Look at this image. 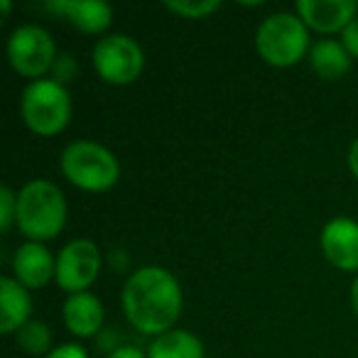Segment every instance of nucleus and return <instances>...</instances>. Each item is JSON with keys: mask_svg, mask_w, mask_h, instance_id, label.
Masks as SVG:
<instances>
[{"mask_svg": "<svg viewBox=\"0 0 358 358\" xmlns=\"http://www.w3.org/2000/svg\"><path fill=\"white\" fill-rule=\"evenodd\" d=\"M123 309L138 331L162 336L172 331L182 314V287L169 270L145 265L125 282Z\"/></svg>", "mask_w": 358, "mask_h": 358, "instance_id": "1", "label": "nucleus"}, {"mask_svg": "<svg viewBox=\"0 0 358 358\" xmlns=\"http://www.w3.org/2000/svg\"><path fill=\"white\" fill-rule=\"evenodd\" d=\"M45 8L86 35H101L113 22V8L103 0H47Z\"/></svg>", "mask_w": 358, "mask_h": 358, "instance_id": "11", "label": "nucleus"}, {"mask_svg": "<svg viewBox=\"0 0 358 358\" xmlns=\"http://www.w3.org/2000/svg\"><path fill=\"white\" fill-rule=\"evenodd\" d=\"M101 273V250L94 241L76 238L66 243L57 255L55 280L64 292H89Z\"/></svg>", "mask_w": 358, "mask_h": 358, "instance_id": "8", "label": "nucleus"}, {"mask_svg": "<svg viewBox=\"0 0 358 358\" xmlns=\"http://www.w3.org/2000/svg\"><path fill=\"white\" fill-rule=\"evenodd\" d=\"M20 113L32 133L42 135V138H52L69 125L71 96L59 81L37 79L22 91Z\"/></svg>", "mask_w": 358, "mask_h": 358, "instance_id": "5", "label": "nucleus"}, {"mask_svg": "<svg viewBox=\"0 0 358 358\" xmlns=\"http://www.w3.org/2000/svg\"><path fill=\"white\" fill-rule=\"evenodd\" d=\"M351 304H353V312L358 314V275H356V280H353V285H351Z\"/></svg>", "mask_w": 358, "mask_h": 358, "instance_id": "25", "label": "nucleus"}, {"mask_svg": "<svg viewBox=\"0 0 358 358\" xmlns=\"http://www.w3.org/2000/svg\"><path fill=\"white\" fill-rule=\"evenodd\" d=\"M294 8L304 25L322 35L343 32L358 17L356 0H299Z\"/></svg>", "mask_w": 358, "mask_h": 358, "instance_id": "9", "label": "nucleus"}, {"mask_svg": "<svg viewBox=\"0 0 358 358\" xmlns=\"http://www.w3.org/2000/svg\"><path fill=\"white\" fill-rule=\"evenodd\" d=\"M45 358H89L84 346L79 343H62V346H55Z\"/></svg>", "mask_w": 358, "mask_h": 358, "instance_id": "20", "label": "nucleus"}, {"mask_svg": "<svg viewBox=\"0 0 358 358\" xmlns=\"http://www.w3.org/2000/svg\"><path fill=\"white\" fill-rule=\"evenodd\" d=\"M341 45L346 47V52L353 59H358V17L341 32Z\"/></svg>", "mask_w": 358, "mask_h": 358, "instance_id": "21", "label": "nucleus"}, {"mask_svg": "<svg viewBox=\"0 0 358 358\" xmlns=\"http://www.w3.org/2000/svg\"><path fill=\"white\" fill-rule=\"evenodd\" d=\"M62 172L84 192H108L118 185L120 164L108 148L94 140H76L62 152Z\"/></svg>", "mask_w": 358, "mask_h": 358, "instance_id": "4", "label": "nucleus"}, {"mask_svg": "<svg viewBox=\"0 0 358 358\" xmlns=\"http://www.w3.org/2000/svg\"><path fill=\"white\" fill-rule=\"evenodd\" d=\"M57 47L52 35L40 25H20L8 40V62L25 79H42L57 64Z\"/></svg>", "mask_w": 358, "mask_h": 358, "instance_id": "7", "label": "nucleus"}, {"mask_svg": "<svg viewBox=\"0 0 358 358\" xmlns=\"http://www.w3.org/2000/svg\"><path fill=\"white\" fill-rule=\"evenodd\" d=\"M94 69L106 84L128 86L138 81V76L145 69L143 47L130 35H106L94 45L91 52Z\"/></svg>", "mask_w": 358, "mask_h": 358, "instance_id": "6", "label": "nucleus"}, {"mask_svg": "<svg viewBox=\"0 0 358 358\" xmlns=\"http://www.w3.org/2000/svg\"><path fill=\"white\" fill-rule=\"evenodd\" d=\"M13 224H17V192L6 185L0 187V231L8 234Z\"/></svg>", "mask_w": 358, "mask_h": 358, "instance_id": "19", "label": "nucleus"}, {"mask_svg": "<svg viewBox=\"0 0 358 358\" xmlns=\"http://www.w3.org/2000/svg\"><path fill=\"white\" fill-rule=\"evenodd\" d=\"M66 224V199L50 179H32L17 192V229L27 241L45 243L62 234Z\"/></svg>", "mask_w": 358, "mask_h": 358, "instance_id": "2", "label": "nucleus"}, {"mask_svg": "<svg viewBox=\"0 0 358 358\" xmlns=\"http://www.w3.org/2000/svg\"><path fill=\"white\" fill-rule=\"evenodd\" d=\"M17 346L30 356H47L52 351V331L45 322H30L17 329Z\"/></svg>", "mask_w": 358, "mask_h": 358, "instance_id": "17", "label": "nucleus"}, {"mask_svg": "<svg viewBox=\"0 0 358 358\" xmlns=\"http://www.w3.org/2000/svg\"><path fill=\"white\" fill-rule=\"evenodd\" d=\"M309 64L322 79L334 81L341 79L348 69H351V55L346 47L336 40H319L309 50Z\"/></svg>", "mask_w": 358, "mask_h": 358, "instance_id": "15", "label": "nucleus"}, {"mask_svg": "<svg viewBox=\"0 0 358 358\" xmlns=\"http://www.w3.org/2000/svg\"><path fill=\"white\" fill-rule=\"evenodd\" d=\"M322 250L338 270H358V221L346 216L329 221L322 231Z\"/></svg>", "mask_w": 358, "mask_h": 358, "instance_id": "10", "label": "nucleus"}, {"mask_svg": "<svg viewBox=\"0 0 358 358\" xmlns=\"http://www.w3.org/2000/svg\"><path fill=\"white\" fill-rule=\"evenodd\" d=\"M164 8L185 20H204L211 13L219 10L221 3L219 0H167Z\"/></svg>", "mask_w": 358, "mask_h": 358, "instance_id": "18", "label": "nucleus"}, {"mask_svg": "<svg viewBox=\"0 0 358 358\" xmlns=\"http://www.w3.org/2000/svg\"><path fill=\"white\" fill-rule=\"evenodd\" d=\"M55 273H57V258L50 253V248L45 243L27 241L13 255V275L27 289L45 287L50 280H55Z\"/></svg>", "mask_w": 358, "mask_h": 358, "instance_id": "12", "label": "nucleus"}, {"mask_svg": "<svg viewBox=\"0 0 358 358\" xmlns=\"http://www.w3.org/2000/svg\"><path fill=\"white\" fill-rule=\"evenodd\" d=\"M32 299L27 294V287H22L15 278L0 280V331L17 334L30 322Z\"/></svg>", "mask_w": 358, "mask_h": 358, "instance_id": "14", "label": "nucleus"}, {"mask_svg": "<svg viewBox=\"0 0 358 358\" xmlns=\"http://www.w3.org/2000/svg\"><path fill=\"white\" fill-rule=\"evenodd\" d=\"M0 8H3V15H10V10H13V6H10V0H0Z\"/></svg>", "mask_w": 358, "mask_h": 358, "instance_id": "26", "label": "nucleus"}, {"mask_svg": "<svg viewBox=\"0 0 358 358\" xmlns=\"http://www.w3.org/2000/svg\"><path fill=\"white\" fill-rule=\"evenodd\" d=\"M55 81H59L62 86H64V81H69L71 79V74H74V59H71L69 55H64V57H59L57 59V64H55Z\"/></svg>", "mask_w": 358, "mask_h": 358, "instance_id": "22", "label": "nucleus"}, {"mask_svg": "<svg viewBox=\"0 0 358 358\" xmlns=\"http://www.w3.org/2000/svg\"><path fill=\"white\" fill-rule=\"evenodd\" d=\"M108 358H148V353H143L135 346H118L108 353Z\"/></svg>", "mask_w": 358, "mask_h": 358, "instance_id": "23", "label": "nucleus"}, {"mask_svg": "<svg viewBox=\"0 0 358 358\" xmlns=\"http://www.w3.org/2000/svg\"><path fill=\"white\" fill-rule=\"evenodd\" d=\"M148 358H204V343L187 329H172L152 338Z\"/></svg>", "mask_w": 358, "mask_h": 358, "instance_id": "16", "label": "nucleus"}, {"mask_svg": "<svg viewBox=\"0 0 358 358\" xmlns=\"http://www.w3.org/2000/svg\"><path fill=\"white\" fill-rule=\"evenodd\" d=\"M348 169H351L353 177L358 179V138L353 140L351 150H348Z\"/></svg>", "mask_w": 358, "mask_h": 358, "instance_id": "24", "label": "nucleus"}, {"mask_svg": "<svg viewBox=\"0 0 358 358\" xmlns=\"http://www.w3.org/2000/svg\"><path fill=\"white\" fill-rule=\"evenodd\" d=\"M62 314H64L66 329L79 338L94 336V334H99V329L103 327V304L91 292L69 294Z\"/></svg>", "mask_w": 358, "mask_h": 358, "instance_id": "13", "label": "nucleus"}, {"mask_svg": "<svg viewBox=\"0 0 358 358\" xmlns=\"http://www.w3.org/2000/svg\"><path fill=\"white\" fill-rule=\"evenodd\" d=\"M255 50L260 59L278 69H287L309 55V27L299 15L292 13H275L258 25L255 32Z\"/></svg>", "mask_w": 358, "mask_h": 358, "instance_id": "3", "label": "nucleus"}]
</instances>
